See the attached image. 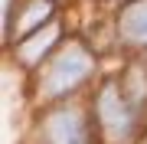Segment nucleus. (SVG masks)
Listing matches in <instances>:
<instances>
[{
    "mask_svg": "<svg viewBox=\"0 0 147 144\" xmlns=\"http://www.w3.org/2000/svg\"><path fill=\"white\" fill-rule=\"evenodd\" d=\"M92 72V56L82 46H69L62 49V56L49 66L46 79H42V92L46 95H65L69 89H75L85 75Z\"/></svg>",
    "mask_w": 147,
    "mask_h": 144,
    "instance_id": "nucleus-1",
    "label": "nucleus"
},
{
    "mask_svg": "<svg viewBox=\"0 0 147 144\" xmlns=\"http://www.w3.org/2000/svg\"><path fill=\"white\" fill-rule=\"evenodd\" d=\"M98 118H101V128L108 131V138H127L134 128V121H131V112L124 108V98L118 95V89L115 85H105V92L98 95Z\"/></svg>",
    "mask_w": 147,
    "mask_h": 144,
    "instance_id": "nucleus-2",
    "label": "nucleus"
},
{
    "mask_svg": "<svg viewBox=\"0 0 147 144\" xmlns=\"http://www.w3.org/2000/svg\"><path fill=\"white\" fill-rule=\"evenodd\" d=\"M46 141L49 144H88L85 124L75 112H59L46 121Z\"/></svg>",
    "mask_w": 147,
    "mask_h": 144,
    "instance_id": "nucleus-3",
    "label": "nucleus"
},
{
    "mask_svg": "<svg viewBox=\"0 0 147 144\" xmlns=\"http://www.w3.org/2000/svg\"><path fill=\"white\" fill-rule=\"evenodd\" d=\"M121 39L134 46H147V0H134L121 13Z\"/></svg>",
    "mask_w": 147,
    "mask_h": 144,
    "instance_id": "nucleus-4",
    "label": "nucleus"
},
{
    "mask_svg": "<svg viewBox=\"0 0 147 144\" xmlns=\"http://www.w3.org/2000/svg\"><path fill=\"white\" fill-rule=\"evenodd\" d=\"M53 39H56V26L39 30V33H36V43H20V56L26 59V62H39L42 49H49V43H53Z\"/></svg>",
    "mask_w": 147,
    "mask_h": 144,
    "instance_id": "nucleus-5",
    "label": "nucleus"
},
{
    "mask_svg": "<svg viewBox=\"0 0 147 144\" xmlns=\"http://www.w3.org/2000/svg\"><path fill=\"white\" fill-rule=\"evenodd\" d=\"M49 13H53V7H49L46 0H36V3H30V10H26V16H23V23H20V33L33 30L36 23H46V20H49Z\"/></svg>",
    "mask_w": 147,
    "mask_h": 144,
    "instance_id": "nucleus-6",
    "label": "nucleus"
}]
</instances>
